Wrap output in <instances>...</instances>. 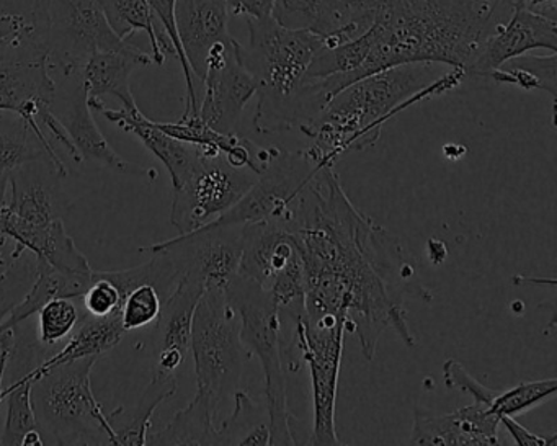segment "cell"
<instances>
[{
  "label": "cell",
  "mask_w": 557,
  "mask_h": 446,
  "mask_svg": "<svg viewBox=\"0 0 557 446\" xmlns=\"http://www.w3.org/2000/svg\"><path fill=\"white\" fill-rule=\"evenodd\" d=\"M259 175L236 168L223 154L201 156L190 177L174 188L171 224L181 234L200 230L230 211Z\"/></svg>",
  "instance_id": "cell-14"
},
{
  "label": "cell",
  "mask_w": 557,
  "mask_h": 446,
  "mask_svg": "<svg viewBox=\"0 0 557 446\" xmlns=\"http://www.w3.org/2000/svg\"><path fill=\"white\" fill-rule=\"evenodd\" d=\"M218 413L220 409L203 394L197 393L165 429L148 435V445H220Z\"/></svg>",
  "instance_id": "cell-29"
},
{
  "label": "cell",
  "mask_w": 557,
  "mask_h": 446,
  "mask_svg": "<svg viewBox=\"0 0 557 446\" xmlns=\"http://www.w3.org/2000/svg\"><path fill=\"white\" fill-rule=\"evenodd\" d=\"M97 112L102 113L123 132L135 135L168 169L174 188L181 187L190 177L203 156L197 146L172 138L162 132L156 122L146 119L139 109L128 110L123 107L122 110H110L102 103L97 107Z\"/></svg>",
  "instance_id": "cell-21"
},
{
  "label": "cell",
  "mask_w": 557,
  "mask_h": 446,
  "mask_svg": "<svg viewBox=\"0 0 557 446\" xmlns=\"http://www.w3.org/2000/svg\"><path fill=\"white\" fill-rule=\"evenodd\" d=\"M12 332L14 329L0 331V406L5 400L4 374L8 367L9 347H11Z\"/></svg>",
  "instance_id": "cell-43"
},
{
  "label": "cell",
  "mask_w": 557,
  "mask_h": 446,
  "mask_svg": "<svg viewBox=\"0 0 557 446\" xmlns=\"http://www.w3.org/2000/svg\"><path fill=\"white\" fill-rule=\"evenodd\" d=\"M40 162L50 165L58 177H66L67 168L51 143L41 141L21 116L0 112V178H8L24 165Z\"/></svg>",
  "instance_id": "cell-24"
},
{
  "label": "cell",
  "mask_w": 557,
  "mask_h": 446,
  "mask_svg": "<svg viewBox=\"0 0 557 446\" xmlns=\"http://www.w3.org/2000/svg\"><path fill=\"white\" fill-rule=\"evenodd\" d=\"M149 64H152L151 54L145 53L133 44L125 50L92 54L79 74L86 87L90 109L97 110V107L102 106L106 96L116 97L125 109H138L129 87V77L136 67Z\"/></svg>",
  "instance_id": "cell-23"
},
{
  "label": "cell",
  "mask_w": 557,
  "mask_h": 446,
  "mask_svg": "<svg viewBox=\"0 0 557 446\" xmlns=\"http://www.w3.org/2000/svg\"><path fill=\"white\" fill-rule=\"evenodd\" d=\"M76 299L54 298L48 301L38 314V342L45 348H57L70 337L83 315Z\"/></svg>",
  "instance_id": "cell-34"
},
{
  "label": "cell",
  "mask_w": 557,
  "mask_h": 446,
  "mask_svg": "<svg viewBox=\"0 0 557 446\" xmlns=\"http://www.w3.org/2000/svg\"><path fill=\"white\" fill-rule=\"evenodd\" d=\"M239 275L269 293L282 324L305 318V262L289 231L273 223L244 224Z\"/></svg>",
  "instance_id": "cell-9"
},
{
  "label": "cell",
  "mask_w": 557,
  "mask_h": 446,
  "mask_svg": "<svg viewBox=\"0 0 557 446\" xmlns=\"http://www.w3.org/2000/svg\"><path fill=\"white\" fill-rule=\"evenodd\" d=\"M37 278L28 289L21 302L12 309L2 324L0 331L24 324L32 315L37 314L48 301L54 298H83L84 293L92 283V270L90 272H63L54 269L50 263L37 259Z\"/></svg>",
  "instance_id": "cell-26"
},
{
  "label": "cell",
  "mask_w": 557,
  "mask_h": 446,
  "mask_svg": "<svg viewBox=\"0 0 557 446\" xmlns=\"http://www.w3.org/2000/svg\"><path fill=\"white\" fill-rule=\"evenodd\" d=\"M175 2L177 0H148L149 8L154 14L156 21L159 22L165 34L171 38L175 51H177V61L184 70L185 86H187V99H185V112L182 116H198L200 110V100H198L197 89H195V76L191 73L190 64L185 58L184 48H182L181 38L177 34V25H175Z\"/></svg>",
  "instance_id": "cell-36"
},
{
  "label": "cell",
  "mask_w": 557,
  "mask_h": 446,
  "mask_svg": "<svg viewBox=\"0 0 557 446\" xmlns=\"http://www.w3.org/2000/svg\"><path fill=\"white\" fill-rule=\"evenodd\" d=\"M35 37L50 54L51 66L66 77L79 76L86 61L100 51L132 45L113 34L99 0H27Z\"/></svg>",
  "instance_id": "cell-8"
},
{
  "label": "cell",
  "mask_w": 557,
  "mask_h": 446,
  "mask_svg": "<svg viewBox=\"0 0 557 446\" xmlns=\"http://www.w3.org/2000/svg\"><path fill=\"white\" fill-rule=\"evenodd\" d=\"M243 226L207 224L200 230L181 234L175 239L141 247L139 252L165 253L171 260L177 282L191 280L203 286L205 292L213 288L226 289L239 275Z\"/></svg>",
  "instance_id": "cell-13"
},
{
  "label": "cell",
  "mask_w": 557,
  "mask_h": 446,
  "mask_svg": "<svg viewBox=\"0 0 557 446\" xmlns=\"http://www.w3.org/2000/svg\"><path fill=\"white\" fill-rule=\"evenodd\" d=\"M523 2L528 5V8L540 12V14L556 18L557 0H523Z\"/></svg>",
  "instance_id": "cell-44"
},
{
  "label": "cell",
  "mask_w": 557,
  "mask_h": 446,
  "mask_svg": "<svg viewBox=\"0 0 557 446\" xmlns=\"http://www.w3.org/2000/svg\"><path fill=\"white\" fill-rule=\"evenodd\" d=\"M502 425L510 433L511 438L517 445L521 446H556L557 445V433H553L549 436L536 435V433L530 432L524 429L521 423H518L513 417L502 416Z\"/></svg>",
  "instance_id": "cell-40"
},
{
  "label": "cell",
  "mask_w": 557,
  "mask_h": 446,
  "mask_svg": "<svg viewBox=\"0 0 557 446\" xmlns=\"http://www.w3.org/2000/svg\"><path fill=\"white\" fill-rule=\"evenodd\" d=\"M44 445V439H41L40 432L38 430H32L25 435L24 442H22V446H38Z\"/></svg>",
  "instance_id": "cell-45"
},
{
  "label": "cell",
  "mask_w": 557,
  "mask_h": 446,
  "mask_svg": "<svg viewBox=\"0 0 557 446\" xmlns=\"http://www.w3.org/2000/svg\"><path fill=\"white\" fill-rule=\"evenodd\" d=\"M234 412L223 420L220 445H270V420L265 406L257 404L249 394L234 393Z\"/></svg>",
  "instance_id": "cell-30"
},
{
  "label": "cell",
  "mask_w": 557,
  "mask_h": 446,
  "mask_svg": "<svg viewBox=\"0 0 557 446\" xmlns=\"http://www.w3.org/2000/svg\"><path fill=\"white\" fill-rule=\"evenodd\" d=\"M32 383L34 371L22 374L5 386V400H8V419L4 430L0 433V445L22 446L25 435L37 429L34 406H32Z\"/></svg>",
  "instance_id": "cell-32"
},
{
  "label": "cell",
  "mask_w": 557,
  "mask_h": 446,
  "mask_svg": "<svg viewBox=\"0 0 557 446\" xmlns=\"http://www.w3.org/2000/svg\"><path fill=\"white\" fill-rule=\"evenodd\" d=\"M50 54L25 25L0 40V112L14 113L30 125L41 141L50 143L41 120L53 110L57 84Z\"/></svg>",
  "instance_id": "cell-11"
},
{
  "label": "cell",
  "mask_w": 557,
  "mask_h": 446,
  "mask_svg": "<svg viewBox=\"0 0 557 446\" xmlns=\"http://www.w3.org/2000/svg\"><path fill=\"white\" fill-rule=\"evenodd\" d=\"M84 309L94 318H106L122 308L123 296L120 289L106 276L92 270V283L84 293Z\"/></svg>",
  "instance_id": "cell-38"
},
{
  "label": "cell",
  "mask_w": 557,
  "mask_h": 446,
  "mask_svg": "<svg viewBox=\"0 0 557 446\" xmlns=\"http://www.w3.org/2000/svg\"><path fill=\"white\" fill-rule=\"evenodd\" d=\"M500 417L485 404L475 402L451 413H433L416 409L410 445L494 446Z\"/></svg>",
  "instance_id": "cell-17"
},
{
  "label": "cell",
  "mask_w": 557,
  "mask_h": 446,
  "mask_svg": "<svg viewBox=\"0 0 557 446\" xmlns=\"http://www.w3.org/2000/svg\"><path fill=\"white\" fill-rule=\"evenodd\" d=\"M24 252V247L18 246L11 237L0 234V272L8 269V267Z\"/></svg>",
  "instance_id": "cell-42"
},
{
  "label": "cell",
  "mask_w": 557,
  "mask_h": 446,
  "mask_svg": "<svg viewBox=\"0 0 557 446\" xmlns=\"http://www.w3.org/2000/svg\"><path fill=\"white\" fill-rule=\"evenodd\" d=\"M37 267V257L25 250L8 269L0 272V324L34 285Z\"/></svg>",
  "instance_id": "cell-35"
},
{
  "label": "cell",
  "mask_w": 557,
  "mask_h": 446,
  "mask_svg": "<svg viewBox=\"0 0 557 446\" xmlns=\"http://www.w3.org/2000/svg\"><path fill=\"white\" fill-rule=\"evenodd\" d=\"M246 22L250 44L240 50V60L257 84L253 129L270 135L299 128L306 73L324 37L308 28L283 27L273 17Z\"/></svg>",
  "instance_id": "cell-4"
},
{
  "label": "cell",
  "mask_w": 557,
  "mask_h": 446,
  "mask_svg": "<svg viewBox=\"0 0 557 446\" xmlns=\"http://www.w3.org/2000/svg\"><path fill=\"white\" fill-rule=\"evenodd\" d=\"M230 15L265 21L272 17L273 0H227Z\"/></svg>",
  "instance_id": "cell-41"
},
{
  "label": "cell",
  "mask_w": 557,
  "mask_h": 446,
  "mask_svg": "<svg viewBox=\"0 0 557 446\" xmlns=\"http://www.w3.org/2000/svg\"><path fill=\"white\" fill-rule=\"evenodd\" d=\"M556 377L523 381V383H518L517 386L510 387V389L498 391L488 409L495 416H507L517 419L521 413H527L528 410L553 399V397H556Z\"/></svg>",
  "instance_id": "cell-33"
},
{
  "label": "cell",
  "mask_w": 557,
  "mask_h": 446,
  "mask_svg": "<svg viewBox=\"0 0 557 446\" xmlns=\"http://www.w3.org/2000/svg\"><path fill=\"white\" fill-rule=\"evenodd\" d=\"M177 374L152 371L151 383L143 391L141 397L133 409L120 406L107 413L113 429V445H148L152 416L158 407L177 393Z\"/></svg>",
  "instance_id": "cell-25"
},
{
  "label": "cell",
  "mask_w": 557,
  "mask_h": 446,
  "mask_svg": "<svg viewBox=\"0 0 557 446\" xmlns=\"http://www.w3.org/2000/svg\"><path fill=\"white\" fill-rule=\"evenodd\" d=\"M190 354L197 374V393L220 409L239 389L244 368L252 354L240 338V318L220 288L201 295L191 321Z\"/></svg>",
  "instance_id": "cell-7"
},
{
  "label": "cell",
  "mask_w": 557,
  "mask_h": 446,
  "mask_svg": "<svg viewBox=\"0 0 557 446\" xmlns=\"http://www.w3.org/2000/svg\"><path fill=\"white\" fill-rule=\"evenodd\" d=\"M162 298L152 285H139L128 293L120 308V318L126 332L148 327L161 314Z\"/></svg>",
  "instance_id": "cell-37"
},
{
  "label": "cell",
  "mask_w": 557,
  "mask_h": 446,
  "mask_svg": "<svg viewBox=\"0 0 557 446\" xmlns=\"http://www.w3.org/2000/svg\"><path fill=\"white\" fill-rule=\"evenodd\" d=\"M324 165L306 151L288 152L273 148L272 158L256 184L230 211L210 224L273 223L292 231L298 214L302 188Z\"/></svg>",
  "instance_id": "cell-12"
},
{
  "label": "cell",
  "mask_w": 557,
  "mask_h": 446,
  "mask_svg": "<svg viewBox=\"0 0 557 446\" xmlns=\"http://www.w3.org/2000/svg\"><path fill=\"white\" fill-rule=\"evenodd\" d=\"M243 45L231 37L211 48L205 73L203 100L198 116L223 135H234L247 103L256 97L257 84L240 60Z\"/></svg>",
  "instance_id": "cell-15"
},
{
  "label": "cell",
  "mask_w": 557,
  "mask_h": 446,
  "mask_svg": "<svg viewBox=\"0 0 557 446\" xmlns=\"http://www.w3.org/2000/svg\"><path fill=\"white\" fill-rule=\"evenodd\" d=\"M227 299L240 318V338L257 355L265 381V407L270 420V445H295L288 410V387L280 342V315L275 302L256 282L237 275L226 286Z\"/></svg>",
  "instance_id": "cell-6"
},
{
  "label": "cell",
  "mask_w": 557,
  "mask_h": 446,
  "mask_svg": "<svg viewBox=\"0 0 557 446\" xmlns=\"http://www.w3.org/2000/svg\"><path fill=\"white\" fill-rule=\"evenodd\" d=\"M126 334L122 325L120 311L106 318H94V315L84 314L79 324L71 332L70 340L64 344L60 350L54 351L48 357L40 367L35 368V374L44 373L58 364L67 363V361L81 360L87 357H102L107 351L113 350L122 342Z\"/></svg>",
  "instance_id": "cell-27"
},
{
  "label": "cell",
  "mask_w": 557,
  "mask_h": 446,
  "mask_svg": "<svg viewBox=\"0 0 557 446\" xmlns=\"http://www.w3.org/2000/svg\"><path fill=\"white\" fill-rule=\"evenodd\" d=\"M487 79L497 84H510L520 89L544 90L553 97L556 106L557 97V53L547 58L521 57L511 58L497 70L488 74Z\"/></svg>",
  "instance_id": "cell-31"
},
{
  "label": "cell",
  "mask_w": 557,
  "mask_h": 446,
  "mask_svg": "<svg viewBox=\"0 0 557 446\" xmlns=\"http://www.w3.org/2000/svg\"><path fill=\"white\" fill-rule=\"evenodd\" d=\"M205 288L191 280H181L162 302L154 331L156 364L159 373L177 374L187 361L191 344V321Z\"/></svg>",
  "instance_id": "cell-18"
},
{
  "label": "cell",
  "mask_w": 557,
  "mask_h": 446,
  "mask_svg": "<svg viewBox=\"0 0 557 446\" xmlns=\"http://www.w3.org/2000/svg\"><path fill=\"white\" fill-rule=\"evenodd\" d=\"M87 103L86 87L83 79L74 87L70 96V107L63 115H58L71 145L76 149L79 162L96 161L106 168L112 169L116 174L129 175V177H143L154 182L159 172L152 168H143L135 162L125 161L122 156L116 154L115 149L109 145L103 133L97 126ZM54 112V110H53Z\"/></svg>",
  "instance_id": "cell-20"
},
{
  "label": "cell",
  "mask_w": 557,
  "mask_h": 446,
  "mask_svg": "<svg viewBox=\"0 0 557 446\" xmlns=\"http://www.w3.org/2000/svg\"><path fill=\"white\" fill-rule=\"evenodd\" d=\"M442 66L400 64L345 87L314 122L299 128L314 141L306 152L318 164L334 168L345 152L373 148L391 119L416 103L451 92L462 83L465 71H442Z\"/></svg>",
  "instance_id": "cell-3"
},
{
  "label": "cell",
  "mask_w": 557,
  "mask_h": 446,
  "mask_svg": "<svg viewBox=\"0 0 557 446\" xmlns=\"http://www.w3.org/2000/svg\"><path fill=\"white\" fill-rule=\"evenodd\" d=\"M347 315L308 321L305 318L282 338V351L299 357L311 376L314 425L309 445H342L335 426L338 374H341Z\"/></svg>",
  "instance_id": "cell-10"
},
{
  "label": "cell",
  "mask_w": 557,
  "mask_h": 446,
  "mask_svg": "<svg viewBox=\"0 0 557 446\" xmlns=\"http://www.w3.org/2000/svg\"><path fill=\"white\" fill-rule=\"evenodd\" d=\"M0 234L11 237L18 246L34 253L38 260L50 263L54 269L81 273L92 270L87 257L77 249L73 237L67 234L63 218L47 226H38L18 220L4 207L0 214Z\"/></svg>",
  "instance_id": "cell-22"
},
{
  "label": "cell",
  "mask_w": 557,
  "mask_h": 446,
  "mask_svg": "<svg viewBox=\"0 0 557 446\" xmlns=\"http://www.w3.org/2000/svg\"><path fill=\"white\" fill-rule=\"evenodd\" d=\"M504 0H384L364 34L370 53L354 83L409 63L468 71L492 34ZM351 83V84H354Z\"/></svg>",
  "instance_id": "cell-2"
},
{
  "label": "cell",
  "mask_w": 557,
  "mask_h": 446,
  "mask_svg": "<svg viewBox=\"0 0 557 446\" xmlns=\"http://www.w3.org/2000/svg\"><path fill=\"white\" fill-rule=\"evenodd\" d=\"M175 25L191 73L203 80L211 48L231 38L227 0H177Z\"/></svg>",
  "instance_id": "cell-19"
},
{
  "label": "cell",
  "mask_w": 557,
  "mask_h": 446,
  "mask_svg": "<svg viewBox=\"0 0 557 446\" xmlns=\"http://www.w3.org/2000/svg\"><path fill=\"white\" fill-rule=\"evenodd\" d=\"M511 14L497 24L482 45L466 77H487L492 71L531 50L557 53V21L528 8L523 0H508Z\"/></svg>",
  "instance_id": "cell-16"
},
{
  "label": "cell",
  "mask_w": 557,
  "mask_h": 446,
  "mask_svg": "<svg viewBox=\"0 0 557 446\" xmlns=\"http://www.w3.org/2000/svg\"><path fill=\"white\" fill-rule=\"evenodd\" d=\"M9 177L0 178V214L5 207V198H8Z\"/></svg>",
  "instance_id": "cell-46"
},
{
  "label": "cell",
  "mask_w": 557,
  "mask_h": 446,
  "mask_svg": "<svg viewBox=\"0 0 557 446\" xmlns=\"http://www.w3.org/2000/svg\"><path fill=\"white\" fill-rule=\"evenodd\" d=\"M289 233L305 262L308 321L347 315V332L357 335L367 360H373L386 329L416 345L406 299L432 302L433 295L399 237L355 208L332 165L302 188Z\"/></svg>",
  "instance_id": "cell-1"
},
{
  "label": "cell",
  "mask_w": 557,
  "mask_h": 446,
  "mask_svg": "<svg viewBox=\"0 0 557 446\" xmlns=\"http://www.w3.org/2000/svg\"><path fill=\"white\" fill-rule=\"evenodd\" d=\"M443 377H445L446 387L449 389H459L462 393L469 394L474 397L475 402L485 404L491 407L492 400L497 396L498 391L491 389L479 383L474 376L469 374V371L462 367L459 361L448 360L443 364Z\"/></svg>",
  "instance_id": "cell-39"
},
{
  "label": "cell",
  "mask_w": 557,
  "mask_h": 446,
  "mask_svg": "<svg viewBox=\"0 0 557 446\" xmlns=\"http://www.w3.org/2000/svg\"><path fill=\"white\" fill-rule=\"evenodd\" d=\"M97 360L81 358L35 374L32 406L44 445H113L109 417L94 394Z\"/></svg>",
  "instance_id": "cell-5"
},
{
  "label": "cell",
  "mask_w": 557,
  "mask_h": 446,
  "mask_svg": "<svg viewBox=\"0 0 557 446\" xmlns=\"http://www.w3.org/2000/svg\"><path fill=\"white\" fill-rule=\"evenodd\" d=\"M99 4L116 37L129 40L136 32L148 35L152 63L162 66L168 57H174V45L156 21L148 0H99Z\"/></svg>",
  "instance_id": "cell-28"
}]
</instances>
